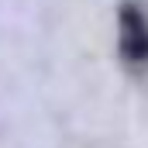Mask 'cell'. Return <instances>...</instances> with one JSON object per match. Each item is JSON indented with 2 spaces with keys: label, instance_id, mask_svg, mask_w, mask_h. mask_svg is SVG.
Returning a JSON list of instances; mask_svg holds the SVG:
<instances>
[{
  "label": "cell",
  "instance_id": "cell-1",
  "mask_svg": "<svg viewBox=\"0 0 148 148\" xmlns=\"http://www.w3.org/2000/svg\"><path fill=\"white\" fill-rule=\"evenodd\" d=\"M121 55L131 66H148V17L138 3L121 7Z\"/></svg>",
  "mask_w": 148,
  "mask_h": 148
}]
</instances>
